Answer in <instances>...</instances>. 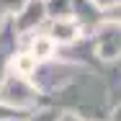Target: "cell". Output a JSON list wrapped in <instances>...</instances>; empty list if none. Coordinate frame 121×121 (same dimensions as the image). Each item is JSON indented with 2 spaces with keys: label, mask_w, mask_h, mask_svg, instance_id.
Listing matches in <instances>:
<instances>
[{
  "label": "cell",
  "mask_w": 121,
  "mask_h": 121,
  "mask_svg": "<svg viewBox=\"0 0 121 121\" xmlns=\"http://www.w3.org/2000/svg\"><path fill=\"white\" fill-rule=\"evenodd\" d=\"M0 100L5 106H10L13 111H26V108L36 106L39 90L31 77H23V75H16L8 70L5 77L0 80Z\"/></svg>",
  "instance_id": "cell-1"
},
{
  "label": "cell",
  "mask_w": 121,
  "mask_h": 121,
  "mask_svg": "<svg viewBox=\"0 0 121 121\" xmlns=\"http://www.w3.org/2000/svg\"><path fill=\"white\" fill-rule=\"evenodd\" d=\"M16 113H18V111H13L10 106H5V103L0 100V121H5V119H16Z\"/></svg>",
  "instance_id": "cell-10"
},
{
  "label": "cell",
  "mask_w": 121,
  "mask_h": 121,
  "mask_svg": "<svg viewBox=\"0 0 121 121\" xmlns=\"http://www.w3.org/2000/svg\"><path fill=\"white\" fill-rule=\"evenodd\" d=\"M59 116L54 113V111H41V113H34L28 121H57Z\"/></svg>",
  "instance_id": "cell-9"
},
{
  "label": "cell",
  "mask_w": 121,
  "mask_h": 121,
  "mask_svg": "<svg viewBox=\"0 0 121 121\" xmlns=\"http://www.w3.org/2000/svg\"><path fill=\"white\" fill-rule=\"evenodd\" d=\"M5 121H16V119H5Z\"/></svg>",
  "instance_id": "cell-14"
},
{
  "label": "cell",
  "mask_w": 121,
  "mask_h": 121,
  "mask_svg": "<svg viewBox=\"0 0 121 121\" xmlns=\"http://www.w3.org/2000/svg\"><path fill=\"white\" fill-rule=\"evenodd\" d=\"M28 0H0V23L5 18H16V13L23 8Z\"/></svg>",
  "instance_id": "cell-8"
},
{
  "label": "cell",
  "mask_w": 121,
  "mask_h": 121,
  "mask_svg": "<svg viewBox=\"0 0 121 121\" xmlns=\"http://www.w3.org/2000/svg\"><path fill=\"white\" fill-rule=\"evenodd\" d=\"M111 121H121V106L113 111V116H111Z\"/></svg>",
  "instance_id": "cell-12"
},
{
  "label": "cell",
  "mask_w": 121,
  "mask_h": 121,
  "mask_svg": "<svg viewBox=\"0 0 121 121\" xmlns=\"http://www.w3.org/2000/svg\"><path fill=\"white\" fill-rule=\"evenodd\" d=\"M47 5H44V0H28L23 8L16 13V18H13V28H16V34H36V28L47 21Z\"/></svg>",
  "instance_id": "cell-3"
},
{
  "label": "cell",
  "mask_w": 121,
  "mask_h": 121,
  "mask_svg": "<svg viewBox=\"0 0 121 121\" xmlns=\"http://www.w3.org/2000/svg\"><path fill=\"white\" fill-rule=\"evenodd\" d=\"M54 49H57V44L52 41V36H49L47 31H41V34H31V41H28V52H31L36 59H39V65L54 57Z\"/></svg>",
  "instance_id": "cell-6"
},
{
  "label": "cell",
  "mask_w": 121,
  "mask_h": 121,
  "mask_svg": "<svg viewBox=\"0 0 121 121\" xmlns=\"http://www.w3.org/2000/svg\"><path fill=\"white\" fill-rule=\"evenodd\" d=\"M95 5H111V3H116V0H93Z\"/></svg>",
  "instance_id": "cell-13"
},
{
  "label": "cell",
  "mask_w": 121,
  "mask_h": 121,
  "mask_svg": "<svg viewBox=\"0 0 121 121\" xmlns=\"http://www.w3.org/2000/svg\"><path fill=\"white\" fill-rule=\"evenodd\" d=\"M82 26L77 18H49V26H47V34L52 36V41L59 47V44H72L75 39L80 36Z\"/></svg>",
  "instance_id": "cell-4"
},
{
  "label": "cell",
  "mask_w": 121,
  "mask_h": 121,
  "mask_svg": "<svg viewBox=\"0 0 121 121\" xmlns=\"http://www.w3.org/2000/svg\"><path fill=\"white\" fill-rule=\"evenodd\" d=\"M8 70L16 75H23V77H31L34 80V75L39 70V59L26 49V52H16L13 57H10V65H8Z\"/></svg>",
  "instance_id": "cell-5"
},
{
  "label": "cell",
  "mask_w": 121,
  "mask_h": 121,
  "mask_svg": "<svg viewBox=\"0 0 121 121\" xmlns=\"http://www.w3.org/2000/svg\"><path fill=\"white\" fill-rule=\"evenodd\" d=\"M49 18H72L75 16V0H44Z\"/></svg>",
  "instance_id": "cell-7"
},
{
  "label": "cell",
  "mask_w": 121,
  "mask_h": 121,
  "mask_svg": "<svg viewBox=\"0 0 121 121\" xmlns=\"http://www.w3.org/2000/svg\"><path fill=\"white\" fill-rule=\"evenodd\" d=\"M93 47L95 54L103 62H113L121 57V21L108 18L95 26V36H93Z\"/></svg>",
  "instance_id": "cell-2"
},
{
  "label": "cell",
  "mask_w": 121,
  "mask_h": 121,
  "mask_svg": "<svg viewBox=\"0 0 121 121\" xmlns=\"http://www.w3.org/2000/svg\"><path fill=\"white\" fill-rule=\"evenodd\" d=\"M57 121H82V119H80V116H75V113H62Z\"/></svg>",
  "instance_id": "cell-11"
}]
</instances>
